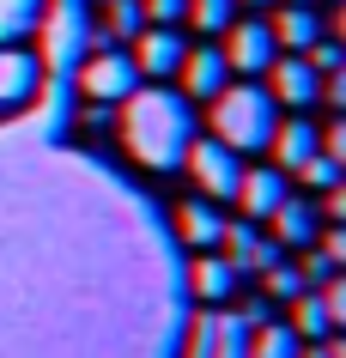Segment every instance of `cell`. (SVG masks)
<instances>
[{
  "instance_id": "cell-4",
  "label": "cell",
  "mask_w": 346,
  "mask_h": 358,
  "mask_svg": "<svg viewBox=\"0 0 346 358\" xmlns=\"http://www.w3.org/2000/svg\"><path fill=\"white\" fill-rule=\"evenodd\" d=\"M182 164H189V176L201 182V194H207V201H231V194H237L243 158H237L225 140H201V134H194L189 152H182Z\"/></svg>"
},
{
  "instance_id": "cell-3",
  "label": "cell",
  "mask_w": 346,
  "mask_h": 358,
  "mask_svg": "<svg viewBox=\"0 0 346 358\" xmlns=\"http://www.w3.org/2000/svg\"><path fill=\"white\" fill-rule=\"evenodd\" d=\"M280 128V103L268 97V85H225L212 97V140H225L231 152H261Z\"/></svg>"
},
{
  "instance_id": "cell-7",
  "label": "cell",
  "mask_w": 346,
  "mask_h": 358,
  "mask_svg": "<svg viewBox=\"0 0 346 358\" xmlns=\"http://www.w3.org/2000/svg\"><path fill=\"white\" fill-rule=\"evenodd\" d=\"M37 92H43V61L24 55V49H0V122L31 110Z\"/></svg>"
},
{
  "instance_id": "cell-33",
  "label": "cell",
  "mask_w": 346,
  "mask_h": 358,
  "mask_svg": "<svg viewBox=\"0 0 346 358\" xmlns=\"http://www.w3.org/2000/svg\"><path fill=\"white\" fill-rule=\"evenodd\" d=\"M243 6H268V0H243Z\"/></svg>"
},
{
  "instance_id": "cell-22",
  "label": "cell",
  "mask_w": 346,
  "mask_h": 358,
  "mask_svg": "<svg viewBox=\"0 0 346 358\" xmlns=\"http://www.w3.org/2000/svg\"><path fill=\"white\" fill-rule=\"evenodd\" d=\"M103 31H110L115 43H134L140 31H146V13H140V0H110V6H103Z\"/></svg>"
},
{
  "instance_id": "cell-9",
  "label": "cell",
  "mask_w": 346,
  "mask_h": 358,
  "mask_svg": "<svg viewBox=\"0 0 346 358\" xmlns=\"http://www.w3.org/2000/svg\"><path fill=\"white\" fill-rule=\"evenodd\" d=\"M182 55H189V43L176 37V24H146L134 37V67H140V79L152 73V79H171L176 67H182Z\"/></svg>"
},
{
  "instance_id": "cell-18",
  "label": "cell",
  "mask_w": 346,
  "mask_h": 358,
  "mask_svg": "<svg viewBox=\"0 0 346 358\" xmlns=\"http://www.w3.org/2000/svg\"><path fill=\"white\" fill-rule=\"evenodd\" d=\"M43 6L49 0H0V49H19L43 31Z\"/></svg>"
},
{
  "instance_id": "cell-16",
  "label": "cell",
  "mask_w": 346,
  "mask_h": 358,
  "mask_svg": "<svg viewBox=\"0 0 346 358\" xmlns=\"http://www.w3.org/2000/svg\"><path fill=\"white\" fill-rule=\"evenodd\" d=\"M237 280H243V273H237V267H231L219 249H201V262L189 267V280H182V285H189L194 298L219 303V298H231V292H237Z\"/></svg>"
},
{
  "instance_id": "cell-19",
  "label": "cell",
  "mask_w": 346,
  "mask_h": 358,
  "mask_svg": "<svg viewBox=\"0 0 346 358\" xmlns=\"http://www.w3.org/2000/svg\"><path fill=\"white\" fill-rule=\"evenodd\" d=\"M291 334H298V340H328V334H334V316H328V303H322L316 285L291 298Z\"/></svg>"
},
{
  "instance_id": "cell-15",
  "label": "cell",
  "mask_w": 346,
  "mask_h": 358,
  "mask_svg": "<svg viewBox=\"0 0 346 358\" xmlns=\"http://www.w3.org/2000/svg\"><path fill=\"white\" fill-rule=\"evenodd\" d=\"M176 237H182L189 249H219V237H225V213L194 194V201L176 207Z\"/></svg>"
},
{
  "instance_id": "cell-27",
  "label": "cell",
  "mask_w": 346,
  "mask_h": 358,
  "mask_svg": "<svg viewBox=\"0 0 346 358\" xmlns=\"http://www.w3.org/2000/svg\"><path fill=\"white\" fill-rule=\"evenodd\" d=\"M310 67H316V73H340V67H346V49L334 37H322L316 49H310Z\"/></svg>"
},
{
  "instance_id": "cell-8",
  "label": "cell",
  "mask_w": 346,
  "mask_h": 358,
  "mask_svg": "<svg viewBox=\"0 0 346 358\" xmlns=\"http://www.w3.org/2000/svg\"><path fill=\"white\" fill-rule=\"evenodd\" d=\"M268 97L273 103H291V110H304V103H316L322 97V73L310 67V55H273L268 67Z\"/></svg>"
},
{
  "instance_id": "cell-31",
  "label": "cell",
  "mask_w": 346,
  "mask_h": 358,
  "mask_svg": "<svg viewBox=\"0 0 346 358\" xmlns=\"http://www.w3.org/2000/svg\"><path fill=\"white\" fill-rule=\"evenodd\" d=\"M322 152H328V158H340V164H346V122H334V128L322 134Z\"/></svg>"
},
{
  "instance_id": "cell-24",
  "label": "cell",
  "mask_w": 346,
  "mask_h": 358,
  "mask_svg": "<svg viewBox=\"0 0 346 358\" xmlns=\"http://www.w3.org/2000/svg\"><path fill=\"white\" fill-rule=\"evenodd\" d=\"M298 176H304V182H310V189H340V182H346V164H340V158H328V152H316V158H310V164H298Z\"/></svg>"
},
{
  "instance_id": "cell-25",
  "label": "cell",
  "mask_w": 346,
  "mask_h": 358,
  "mask_svg": "<svg viewBox=\"0 0 346 358\" xmlns=\"http://www.w3.org/2000/svg\"><path fill=\"white\" fill-rule=\"evenodd\" d=\"M268 292L273 298H298V292H310V280H304V267H291V262H280V267H268Z\"/></svg>"
},
{
  "instance_id": "cell-11",
  "label": "cell",
  "mask_w": 346,
  "mask_h": 358,
  "mask_svg": "<svg viewBox=\"0 0 346 358\" xmlns=\"http://www.w3.org/2000/svg\"><path fill=\"white\" fill-rule=\"evenodd\" d=\"M176 73H182V97H189V103H212V97L231 85V67H225L219 49H189Z\"/></svg>"
},
{
  "instance_id": "cell-29",
  "label": "cell",
  "mask_w": 346,
  "mask_h": 358,
  "mask_svg": "<svg viewBox=\"0 0 346 358\" xmlns=\"http://www.w3.org/2000/svg\"><path fill=\"white\" fill-rule=\"evenodd\" d=\"M322 255H328L334 267L346 262V231H340V225H328V231H322Z\"/></svg>"
},
{
  "instance_id": "cell-13",
  "label": "cell",
  "mask_w": 346,
  "mask_h": 358,
  "mask_svg": "<svg viewBox=\"0 0 346 358\" xmlns=\"http://www.w3.org/2000/svg\"><path fill=\"white\" fill-rule=\"evenodd\" d=\"M286 194H291L286 189V170H243L231 201H243V219H273V207H280Z\"/></svg>"
},
{
  "instance_id": "cell-12",
  "label": "cell",
  "mask_w": 346,
  "mask_h": 358,
  "mask_svg": "<svg viewBox=\"0 0 346 358\" xmlns=\"http://www.w3.org/2000/svg\"><path fill=\"white\" fill-rule=\"evenodd\" d=\"M316 237H322V213H316V201L286 194V201L273 207V243H280V249H310Z\"/></svg>"
},
{
  "instance_id": "cell-10",
  "label": "cell",
  "mask_w": 346,
  "mask_h": 358,
  "mask_svg": "<svg viewBox=\"0 0 346 358\" xmlns=\"http://www.w3.org/2000/svg\"><path fill=\"white\" fill-rule=\"evenodd\" d=\"M134 85H140L134 55L110 49V55H92V61H85V97H97V103H122Z\"/></svg>"
},
{
  "instance_id": "cell-17",
  "label": "cell",
  "mask_w": 346,
  "mask_h": 358,
  "mask_svg": "<svg viewBox=\"0 0 346 358\" xmlns=\"http://www.w3.org/2000/svg\"><path fill=\"white\" fill-rule=\"evenodd\" d=\"M268 146H273V158H280V170H298V164H310V158L322 152V134H316V122L298 115V122H280V128H273Z\"/></svg>"
},
{
  "instance_id": "cell-2",
  "label": "cell",
  "mask_w": 346,
  "mask_h": 358,
  "mask_svg": "<svg viewBox=\"0 0 346 358\" xmlns=\"http://www.w3.org/2000/svg\"><path fill=\"white\" fill-rule=\"evenodd\" d=\"M122 140L134 152V164L146 170H176L194 140V103L171 85H134L122 97Z\"/></svg>"
},
{
  "instance_id": "cell-14",
  "label": "cell",
  "mask_w": 346,
  "mask_h": 358,
  "mask_svg": "<svg viewBox=\"0 0 346 358\" xmlns=\"http://www.w3.org/2000/svg\"><path fill=\"white\" fill-rule=\"evenodd\" d=\"M322 37H328V19L316 13V6H304V0H291L286 13L273 19V43H286L291 55H310Z\"/></svg>"
},
{
  "instance_id": "cell-32",
  "label": "cell",
  "mask_w": 346,
  "mask_h": 358,
  "mask_svg": "<svg viewBox=\"0 0 346 358\" xmlns=\"http://www.w3.org/2000/svg\"><path fill=\"white\" fill-rule=\"evenodd\" d=\"M243 322H250V328H268V322H273V303H268V298H255L250 310H243Z\"/></svg>"
},
{
  "instance_id": "cell-5",
  "label": "cell",
  "mask_w": 346,
  "mask_h": 358,
  "mask_svg": "<svg viewBox=\"0 0 346 358\" xmlns=\"http://www.w3.org/2000/svg\"><path fill=\"white\" fill-rule=\"evenodd\" d=\"M225 67L231 73H268L273 55H280V43H273V24L261 19H243V24H225Z\"/></svg>"
},
{
  "instance_id": "cell-30",
  "label": "cell",
  "mask_w": 346,
  "mask_h": 358,
  "mask_svg": "<svg viewBox=\"0 0 346 358\" xmlns=\"http://www.w3.org/2000/svg\"><path fill=\"white\" fill-rule=\"evenodd\" d=\"M304 358H346V346L334 334H328V340H304Z\"/></svg>"
},
{
  "instance_id": "cell-28",
  "label": "cell",
  "mask_w": 346,
  "mask_h": 358,
  "mask_svg": "<svg viewBox=\"0 0 346 358\" xmlns=\"http://www.w3.org/2000/svg\"><path fill=\"white\" fill-rule=\"evenodd\" d=\"M182 358H212V316L194 322V334H189V352Z\"/></svg>"
},
{
  "instance_id": "cell-20",
  "label": "cell",
  "mask_w": 346,
  "mask_h": 358,
  "mask_svg": "<svg viewBox=\"0 0 346 358\" xmlns=\"http://www.w3.org/2000/svg\"><path fill=\"white\" fill-rule=\"evenodd\" d=\"M250 358H304V340L291 334V322H268V328H255Z\"/></svg>"
},
{
  "instance_id": "cell-6",
  "label": "cell",
  "mask_w": 346,
  "mask_h": 358,
  "mask_svg": "<svg viewBox=\"0 0 346 358\" xmlns=\"http://www.w3.org/2000/svg\"><path fill=\"white\" fill-rule=\"evenodd\" d=\"M219 255H225L237 273H268V267L286 262V249L268 243L261 231H255V219H225V237H219Z\"/></svg>"
},
{
  "instance_id": "cell-21",
  "label": "cell",
  "mask_w": 346,
  "mask_h": 358,
  "mask_svg": "<svg viewBox=\"0 0 346 358\" xmlns=\"http://www.w3.org/2000/svg\"><path fill=\"white\" fill-rule=\"evenodd\" d=\"M255 328L243 316H212V358H250Z\"/></svg>"
},
{
  "instance_id": "cell-1",
  "label": "cell",
  "mask_w": 346,
  "mask_h": 358,
  "mask_svg": "<svg viewBox=\"0 0 346 358\" xmlns=\"http://www.w3.org/2000/svg\"><path fill=\"white\" fill-rule=\"evenodd\" d=\"M176 340L158 207L43 128L0 134V358H176Z\"/></svg>"
},
{
  "instance_id": "cell-26",
  "label": "cell",
  "mask_w": 346,
  "mask_h": 358,
  "mask_svg": "<svg viewBox=\"0 0 346 358\" xmlns=\"http://www.w3.org/2000/svg\"><path fill=\"white\" fill-rule=\"evenodd\" d=\"M140 13H146V24H182L189 0H140Z\"/></svg>"
},
{
  "instance_id": "cell-23",
  "label": "cell",
  "mask_w": 346,
  "mask_h": 358,
  "mask_svg": "<svg viewBox=\"0 0 346 358\" xmlns=\"http://www.w3.org/2000/svg\"><path fill=\"white\" fill-rule=\"evenodd\" d=\"M182 19H194L201 31H225V24H237V0H189Z\"/></svg>"
}]
</instances>
